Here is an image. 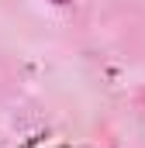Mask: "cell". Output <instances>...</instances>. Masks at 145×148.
<instances>
[{
  "instance_id": "cell-1",
  "label": "cell",
  "mask_w": 145,
  "mask_h": 148,
  "mask_svg": "<svg viewBox=\"0 0 145 148\" xmlns=\"http://www.w3.org/2000/svg\"><path fill=\"white\" fill-rule=\"evenodd\" d=\"M48 3H55V7H69L72 0H48Z\"/></svg>"
}]
</instances>
